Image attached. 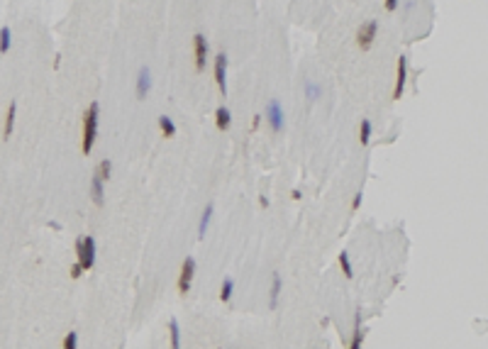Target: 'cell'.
<instances>
[{"label": "cell", "instance_id": "6da1fadb", "mask_svg": "<svg viewBox=\"0 0 488 349\" xmlns=\"http://www.w3.org/2000/svg\"><path fill=\"white\" fill-rule=\"evenodd\" d=\"M98 103H91L86 115H83V142H81V152L91 154L93 144H95V135H98Z\"/></svg>", "mask_w": 488, "mask_h": 349}, {"label": "cell", "instance_id": "7a4b0ae2", "mask_svg": "<svg viewBox=\"0 0 488 349\" xmlns=\"http://www.w3.org/2000/svg\"><path fill=\"white\" fill-rule=\"evenodd\" d=\"M76 257H78V264H81L83 271L93 269V264H95V240L91 235L76 240Z\"/></svg>", "mask_w": 488, "mask_h": 349}, {"label": "cell", "instance_id": "3957f363", "mask_svg": "<svg viewBox=\"0 0 488 349\" xmlns=\"http://www.w3.org/2000/svg\"><path fill=\"white\" fill-rule=\"evenodd\" d=\"M193 276H196V259L186 257V261H183V266H181V273H178V293H188L191 283H193Z\"/></svg>", "mask_w": 488, "mask_h": 349}, {"label": "cell", "instance_id": "277c9868", "mask_svg": "<svg viewBox=\"0 0 488 349\" xmlns=\"http://www.w3.org/2000/svg\"><path fill=\"white\" fill-rule=\"evenodd\" d=\"M376 32H379V22H376V20H369L366 25L359 27V32H356V44H359L361 49H369V46L374 44V39H376Z\"/></svg>", "mask_w": 488, "mask_h": 349}, {"label": "cell", "instance_id": "5b68a950", "mask_svg": "<svg viewBox=\"0 0 488 349\" xmlns=\"http://www.w3.org/2000/svg\"><path fill=\"white\" fill-rule=\"evenodd\" d=\"M215 81L222 95H227V56L217 54L215 56Z\"/></svg>", "mask_w": 488, "mask_h": 349}, {"label": "cell", "instance_id": "8992f818", "mask_svg": "<svg viewBox=\"0 0 488 349\" xmlns=\"http://www.w3.org/2000/svg\"><path fill=\"white\" fill-rule=\"evenodd\" d=\"M266 120H269V125H271L274 132H281V130H283V110H281L278 100H271V103L266 105Z\"/></svg>", "mask_w": 488, "mask_h": 349}, {"label": "cell", "instance_id": "52a82bcc", "mask_svg": "<svg viewBox=\"0 0 488 349\" xmlns=\"http://www.w3.org/2000/svg\"><path fill=\"white\" fill-rule=\"evenodd\" d=\"M193 56H196V69L203 71L205 69V59H208V42L203 34L193 37Z\"/></svg>", "mask_w": 488, "mask_h": 349}, {"label": "cell", "instance_id": "ba28073f", "mask_svg": "<svg viewBox=\"0 0 488 349\" xmlns=\"http://www.w3.org/2000/svg\"><path fill=\"white\" fill-rule=\"evenodd\" d=\"M408 81V56H400L398 59V76H396V88H393V100H400L403 88Z\"/></svg>", "mask_w": 488, "mask_h": 349}, {"label": "cell", "instance_id": "9c48e42d", "mask_svg": "<svg viewBox=\"0 0 488 349\" xmlns=\"http://www.w3.org/2000/svg\"><path fill=\"white\" fill-rule=\"evenodd\" d=\"M364 344V330H361V308L356 310V320H354V332H351V342L349 349H361Z\"/></svg>", "mask_w": 488, "mask_h": 349}, {"label": "cell", "instance_id": "30bf717a", "mask_svg": "<svg viewBox=\"0 0 488 349\" xmlns=\"http://www.w3.org/2000/svg\"><path fill=\"white\" fill-rule=\"evenodd\" d=\"M149 88H152L149 69H147V66H142V69H139V76H137V95H139V98H144V95L149 93Z\"/></svg>", "mask_w": 488, "mask_h": 349}, {"label": "cell", "instance_id": "8fae6325", "mask_svg": "<svg viewBox=\"0 0 488 349\" xmlns=\"http://www.w3.org/2000/svg\"><path fill=\"white\" fill-rule=\"evenodd\" d=\"M215 122H217V130H227V127H229L232 115H229V110H227L225 105H220V107L215 110Z\"/></svg>", "mask_w": 488, "mask_h": 349}, {"label": "cell", "instance_id": "7c38bea8", "mask_svg": "<svg viewBox=\"0 0 488 349\" xmlns=\"http://www.w3.org/2000/svg\"><path fill=\"white\" fill-rule=\"evenodd\" d=\"M91 196H93V203H95V205H103L105 191H103V181L95 176V173H93V181H91Z\"/></svg>", "mask_w": 488, "mask_h": 349}, {"label": "cell", "instance_id": "4fadbf2b", "mask_svg": "<svg viewBox=\"0 0 488 349\" xmlns=\"http://www.w3.org/2000/svg\"><path fill=\"white\" fill-rule=\"evenodd\" d=\"M13 125H15V103H10V105H8V112H5L3 139H10V135H13Z\"/></svg>", "mask_w": 488, "mask_h": 349}, {"label": "cell", "instance_id": "5bb4252c", "mask_svg": "<svg viewBox=\"0 0 488 349\" xmlns=\"http://www.w3.org/2000/svg\"><path fill=\"white\" fill-rule=\"evenodd\" d=\"M278 296H281V276H278V273H274V281H271V301H269L271 310H276V308H278Z\"/></svg>", "mask_w": 488, "mask_h": 349}, {"label": "cell", "instance_id": "9a60e30c", "mask_svg": "<svg viewBox=\"0 0 488 349\" xmlns=\"http://www.w3.org/2000/svg\"><path fill=\"white\" fill-rule=\"evenodd\" d=\"M159 130H161L164 137H176V125H173L171 118H166V115H161V118H159Z\"/></svg>", "mask_w": 488, "mask_h": 349}, {"label": "cell", "instance_id": "2e32d148", "mask_svg": "<svg viewBox=\"0 0 488 349\" xmlns=\"http://www.w3.org/2000/svg\"><path fill=\"white\" fill-rule=\"evenodd\" d=\"M210 217H213V205H208L200 215V225H198V237H205L208 232V225H210Z\"/></svg>", "mask_w": 488, "mask_h": 349}, {"label": "cell", "instance_id": "e0dca14e", "mask_svg": "<svg viewBox=\"0 0 488 349\" xmlns=\"http://www.w3.org/2000/svg\"><path fill=\"white\" fill-rule=\"evenodd\" d=\"M232 293H234V281H232V278H225L222 286H220V301L227 303V301L232 298Z\"/></svg>", "mask_w": 488, "mask_h": 349}, {"label": "cell", "instance_id": "ac0fdd59", "mask_svg": "<svg viewBox=\"0 0 488 349\" xmlns=\"http://www.w3.org/2000/svg\"><path fill=\"white\" fill-rule=\"evenodd\" d=\"M369 139H371V120H361V125H359V142L361 144H369Z\"/></svg>", "mask_w": 488, "mask_h": 349}, {"label": "cell", "instance_id": "d6986e66", "mask_svg": "<svg viewBox=\"0 0 488 349\" xmlns=\"http://www.w3.org/2000/svg\"><path fill=\"white\" fill-rule=\"evenodd\" d=\"M110 171H112V164H110L107 159H103V161L98 164V168H95V176H98L100 181H107V179H110Z\"/></svg>", "mask_w": 488, "mask_h": 349}, {"label": "cell", "instance_id": "ffe728a7", "mask_svg": "<svg viewBox=\"0 0 488 349\" xmlns=\"http://www.w3.org/2000/svg\"><path fill=\"white\" fill-rule=\"evenodd\" d=\"M339 266H342L344 278H354V269H351V261H349V254H347V252L339 254Z\"/></svg>", "mask_w": 488, "mask_h": 349}, {"label": "cell", "instance_id": "44dd1931", "mask_svg": "<svg viewBox=\"0 0 488 349\" xmlns=\"http://www.w3.org/2000/svg\"><path fill=\"white\" fill-rule=\"evenodd\" d=\"M168 330H171V349H181V330H178V322L171 320V322H168Z\"/></svg>", "mask_w": 488, "mask_h": 349}, {"label": "cell", "instance_id": "7402d4cb", "mask_svg": "<svg viewBox=\"0 0 488 349\" xmlns=\"http://www.w3.org/2000/svg\"><path fill=\"white\" fill-rule=\"evenodd\" d=\"M10 49V27L0 30V54H5Z\"/></svg>", "mask_w": 488, "mask_h": 349}, {"label": "cell", "instance_id": "603a6c76", "mask_svg": "<svg viewBox=\"0 0 488 349\" xmlns=\"http://www.w3.org/2000/svg\"><path fill=\"white\" fill-rule=\"evenodd\" d=\"M78 347V332H69L64 337V349H76Z\"/></svg>", "mask_w": 488, "mask_h": 349}, {"label": "cell", "instance_id": "cb8c5ba5", "mask_svg": "<svg viewBox=\"0 0 488 349\" xmlns=\"http://www.w3.org/2000/svg\"><path fill=\"white\" fill-rule=\"evenodd\" d=\"M83 276V269H81V264L76 261L74 266H71V278H81Z\"/></svg>", "mask_w": 488, "mask_h": 349}, {"label": "cell", "instance_id": "d4e9b609", "mask_svg": "<svg viewBox=\"0 0 488 349\" xmlns=\"http://www.w3.org/2000/svg\"><path fill=\"white\" fill-rule=\"evenodd\" d=\"M361 200H364V196H361V193H356V198H354V203H351V210H356V208L361 205Z\"/></svg>", "mask_w": 488, "mask_h": 349}, {"label": "cell", "instance_id": "484cf974", "mask_svg": "<svg viewBox=\"0 0 488 349\" xmlns=\"http://www.w3.org/2000/svg\"><path fill=\"white\" fill-rule=\"evenodd\" d=\"M396 8H398V0H386V10H391V13H393Z\"/></svg>", "mask_w": 488, "mask_h": 349}, {"label": "cell", "instance_id": "4316f807", "mask_svg": "<svg viewBox=\"0 0 488 349\" xmlns=\"http://www.w3.org/2000/svg\"><path fill=\"white\" fill-rule=\"evenodd\" d=\"M259 122H261V115H254V120H252V130H257V127H259Z\"/></svg>", "mask_w": 488, "mask_h": 349}]
</instances>
